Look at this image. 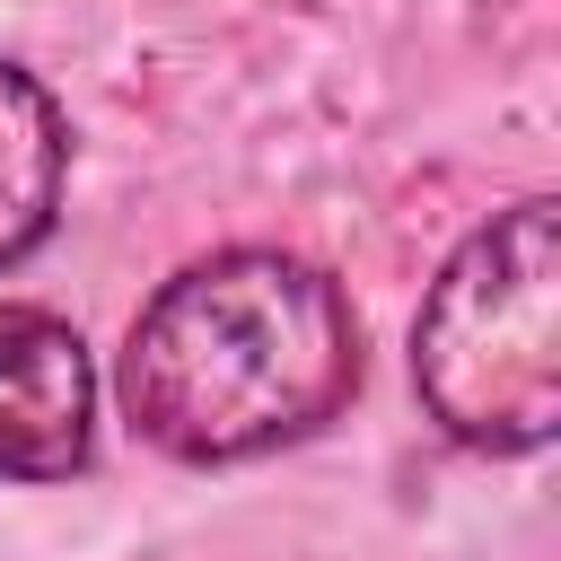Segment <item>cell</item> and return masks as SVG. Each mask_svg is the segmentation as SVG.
I'll return each mask as SVG.
<instances>
[{"label":"cell","mask_w":561,"mask_h":561,"mask_svg":"<svg viewBox=\"0 0 561 561\" xmlns=\"http://www.w3.org/2000/svg\"><path fill=\"white\" fill-rule=\"evenodd\" d=\"M359 386L342 280L280 245H228L158 280L123 333V421L175 465H245L324 430Z\"/></svg>","instance_id":"1"},{"label":"cell","mask_w":561,"mask_h":561,"mask_svg":"<svg viewBox=\"0 0 561 561\" xmlns=\"http://www.w3.org/2000/svg\"><path fill=\"white\" fill-rule=\"evenodd\" d=\"M552 307H561V219L543 193H526L447 254L412 324V386L447 438L482 456H526L552 438L561 421Z\"/></svg>","instance_id":"2"},{"label":"cell","mask_w":561,"mask_h":561,"mask_svg":"<svg viewBox=\"0 0 561 561\" xmlns=\"http://www.w3.org/2000/svg\"><path fill=\"white\" fill-rule=\"evenodd\" d=\"M96 438L88 342L53 307H0V482H70Z\"/></svg>","instance_id":"3"},{"label":"cell","mask_w":561,"mask_h":561,"mask_svg":"<svg viewBox=\"0 0 561 561\" xmlns=\"http://www.w3.org/2000/svg\"><path fill=\"white\" fill-rule=\"evenodd\" d=\"M61 175H70V123H61V105L18 61H0V272L26 263L53 237Z\"/></svg>","instance_id":"4"}]
</instances>
